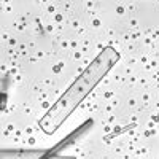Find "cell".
Instances as JSON below:
<instances>
[{
	"mask_svg": "<svg viewBox=\"0 0 159 159\" xmlns=\"http://www.w3.org/2000/svg\"><path fill=\"white\" fill-rule=\"evenodd\" d=\"M116 61H118V52L113 48H105L88 65V69L75 80V83L56 100V103L49 108V111L42 118L40 127L46 134H54V130L78 107V103L89 94L91 89L105 76V73L113 67Z\"/></svg>",
	"mask_w": 159,
	"mask_h": 159,
	"instance_id": "obj_1",
	"label": "cell"
}]
</instances>
